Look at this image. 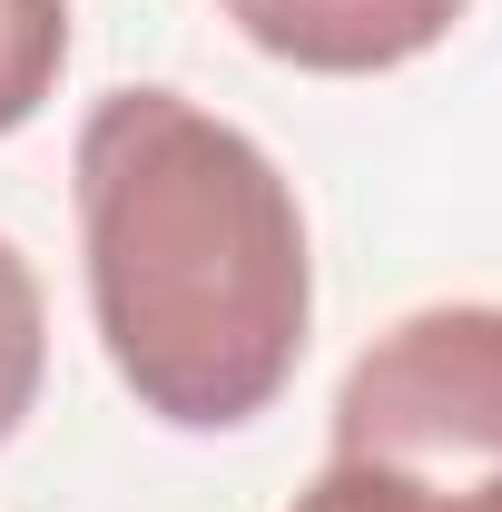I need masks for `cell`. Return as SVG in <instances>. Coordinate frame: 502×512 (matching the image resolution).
Masks as SVG:
<instances>
[{"label": "cell", "instance_id": "1", "mask_svg": "<svg viewBox=\"0 0 502 512\" xmlns=\"http://www.w3.org/2000/svg\"><path fill=\"white\" fill-rule=\"evenodd\" d=\"M69 197L89 325L138 414L178 434L256 424L296 384L315 325L306 207L286 168L188 89L138 79L79 119Z\"/></svg>", "mask_w": 502, "mask_h": 512}, {"label": "cell", "instance_id": "2", "mask_svg": "<svg viewBox=\"0 0 502 512\" xmlns=\"http://www.w3.org/2000/svg\"><path fill=\"white\" fill-rule=\"evenodd\" d=\"M335 453L384 473H502V306H414L335 384Z\"/></svg>", "mask_w": 502, "mask_h": 512}, {"label": "cell", "instance_id": "3", "mask_svg": "<svg viewBox=\"0 0 502 512\" xmlns=\"http://www.w3.org/2000/svg\"><path fill=\"white\" fill-rule=\"evenodd\" d=\"M217 10L237 20L247 50L306 69V79H384V69L443 50L473 0H217Z\"/></svg>", "mask_w": 502, "mask_h": 512}, {"label": "cell", "instance_id": "4", "mask_svg": "<svg viewBox=\"0 0 502 512\" xmlns=\"http://www.w3.org/2000/svg\"><path fill=\"white\" fill-rule=\"evenodd\" d=\"M286 512H502V473H384L335 453Z\"/></svg>", "mask_w": 502, "mask_h": 512}, {"label": "cell", "instance_id": "5", "mask_svg": "<svg viewBox=\"0 0 502 512\" xmlns=\"http://www.w3.org/2000/svg\"><path fill=\"white\" fill-rule=\"evenodd\" d=\"M40 384H50V296H40L30 256L0 237V444L30 424Z\"/></svg>", "mask_w": 502, "mask_h": 512}, {"label": "cell", "instance_id": "6", "mask_svg": "<svg viewBox=\"0 0 502 512\" xmlns=\"http://www.w3.org/2000/svg\"><path fill=\"white\" fill-rule=\"evenodd\" d=\"M69 69V0H0V138L50 109Z\"/></svg>", "mask_w": 502, "mask_h": 512}]
</instances>
